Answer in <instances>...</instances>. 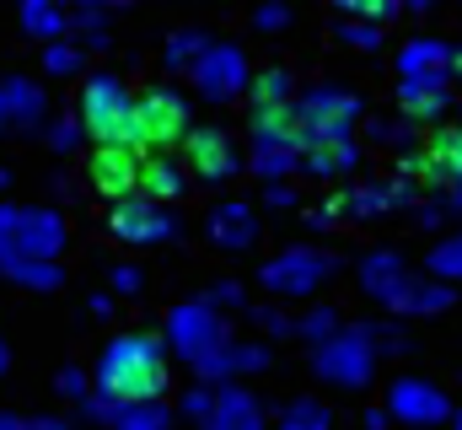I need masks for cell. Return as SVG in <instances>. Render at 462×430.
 Masks as SVG:
<instances>
[{
	"instance_id": "obj_54",
	"label": "cell",
	"mask_w": 462,
	"mask_h": 430,
	"mask_svg": "<svg viewBox=\"0 0 462 430\" xmlns=\"http://www.w3.org/2000/svg\"><path fill=\"white\" fill-rule=\"evenodd\" d=\"M5 366H11V350H5V339H0V377H5Z\"/></svg>"
},
{
	"instance_id": "obj_13",
	"label": "cell",
	"mask_w": 462,
	"mask_h": 430,
	"mask_svg": "<svg viewBox=\"0 0 462 430\" xmlns=\"http://www.w3.org/2000/svg\"><path fill=\"white\" fill-rule=\"evenodd\" d=\"M108 226H114L118 242H129V248H156V242H172V237L183 231L178 215H172V205H156V200H145V194L118 200L114 210H108Z\"/></svg>"
},
{
	"instance_id": "obj_28",
	"label": "cell",
	"mask_w": 462,
	"mask_h": 430,
	"mask_svg": "<svg viewBox=\"0 0 462 430\" xmlns=\"http://www.w3.org/2000/svg\"><path fill=\"white\" fill-rule=\"evenodd\" d=\"M269 430H334V409L323 398H291Z\"/></svg>"
},
{
	"instance_id": "obj_32",
	"label": "cell",
	"mask_w": 462,
	"mask_h": 430,
	"mask_svg": "<svg viewBox=\"0 0 462 430\" xmlns=\"http://www.w3.org/2000/svg\"><path fill=\"white\" fill-rule=\"evenodd\" d=\"M70 33L81 49H108V11L103 5H76L70 11Z\"/></svg>"
},
{
	"instance_id": "obj_7",
	"label": "cell",
	"mask_w": 462,
	"mask_h": 430,
	"mask_svg": "<svg viewBox=\"0 0 462 430\" xmlns=\"http://www.w3.org/2000/svg\"><path fill=\"white\" fill-rule=\"evenodd\" d=\"M296 118H301V135L307 145H339V140H355V124H360V98L355 92H339V87H312L296 98Z\"/></svg>"
},
{
	"instance_id": "obj_31",
	"label": "cell",
	"mask_w": 462,
	"mask_h": 430,
	"mask_svg": "<svg viewBox=\"0 0 462 430\" xmlns=\"http://www.w3.org/2000/svg\"><path fill=\"white\" fill-rule=\"evenodd\" d=\"M301 173V151H253V178H263V189L291 183Z\"/></svg>"
},
{
	"instance_id": "obj_23",
	"label": "cell",
	"mask_w": 462,
	"mask_h": 430,
	"mask_svg": "<svg viewBox=\"0 0 462 430\" xmlns=\"http://www.w3.org/2000/svg\"><path fill=\"white\" fill-rule=\"evenodd\" d=\"M0 103H5L11 129H27V135H38L43 118H49V98H43V87L27 81V76H5V81H0Z\"/></svg>"
},
{
	"instance_id": "obj_16",
	"label": "cell",
	"mask_w": 462,
	"mask_h": 430,
	"mask_svg": "<svg viewBox=\"0 0 462 430\" xmlns=\"http://www.w3.org/2000/svg\"><path fill=\"white\" fill-rule=\"evenodd\" d=\"M258 210L247 205V200H221V205H210L205 215V237H210V248L216 253H247L253 242H258Z\"/></svg>"
},
{
	"instance_id": "obj_17",
	"label": "cell",
	"mask_w": 462,
	"mask_h": 430,
	"mask_svg": "<svg viewBox=\"0 0 462 430\" xmlns=\"http://www.w3.org/2000/svg\"><path fill=\"white\" fill-rule=\"evenodd\" d=\"M409 285H414V269L403 264V253L376 248V253H365V258H360V291H365L371 302H382L387 313H393V302H398Z\"/></svg>"
},
{
	"instance_id": "obj_15",
	"label": "cell",
	"mask_w": 462,
	"mask_h": 430,
	"mask_svg": "<svg viewBox=\"0 0 462 430\" xmlns=\"http://www.w3.org/2000/svg\"><path fill=\"white\" fill-rule=\"evenodd\" d=\"M269 366H274V350H269L263 339H226L216 355H205V360L194 366V377H199L205 388H231L236 377L269 371Z\"/></svg>"
},
{
	"instance_id": "obj_55",
	"label": "cell",
	"mask_w": 462,
	"mask_h": 430,
	"mask_svg": "<svg viewBox=\"0 0 462 430\" xmlns=\"http://www.w3.org/2000/svg\"><path fill=\"white\" fill-rule=\"evenodd\" d=\"M452 76H457V81H462V49H457V60H452Z\"/></svg>"
},
{
	"instance_id": "obj_12",
	"label": "cell",
	"mask_w": 462,
	"mask_h": 430,
	"mask_svg": "<svg viewBox=\"0 0 462 430\" xmlns=\"http://www.w3.org/2000/svg\"><path fill=\"white\" fill-rule=\"evenodd\" d=\"M183 167H189V178H199V183H210V189L231 183V178L242 173V151H236L231 129H221V124L189 129V140H183Z\"/></svg>"
},
{
	"instance_id": "obj_38",
	"label": "cell",
	"mask_w": 462,
	"mask_h": 430,
	"mask_svg": "<svg viewBox=\"0 0 462 430\" xmlns=\"http://www.w3.org/2000/svg\"><path fill=\"white\" fill-rule=\"evenodd\" d=\"M81 54H87V49L70 43V38H65V43H49V49H43V70H49V76H81Z\"/></svg>"
},
{
	"instance_id": "obj_29",
	"label": "cell",
	"mask_w": 462,
	"mask_h": 430,
	"mask_svg": "<svg viewBox=\"0 0 462 430\" xmlns=\"http://www.w3.org/2000/svg\"><path fill=\"white\" fill-rule=\"evenodd\" d=\"M253 108H274V103H296V76L285 70V65H269V70H258L253 76Z\"/></svg>"
},
{
	"instance_id": "obj_5",
	"label": "cell",
	"mask_w": 462,
	"mask_h": 430,
	"mask_svg": "<svg viewBox=\"0 0 462 430\" xmlns=\"http://www.w3.org/2000/svg\"><path fill=\"white\" fill-rule=\"evenodd\" d=\"M398 173L414 189H425V194L462 189V124H436L425 135V145H414L409 156H398Z\"/></svg>"
},
{
	"instance_id": "obj_35",
	"label": "cell",
	"mask_w": 462,
	"mask_h": 430,
	"mask_svg": "<svg viewBox=\"0 0 462 430\" xmlns=\"http://www.w3.org/2000/svg\"><path fill=\"white\" fill-rule=\"evenodd\" d=\"M425 269H430V280H441V285H457V280H462V231L430 248Z\"/></svg>"
},
{
	"instance_id": "obj_43",
	"label": "cell",
	"mask_w": 462,
	"mask_h": 430,
	"mask_svg": "<svg viewBox=\"0 0 462 430\" xmlns=\"http://www.w3.org/2000/svg\"><path fill=\"white\" fill-rule=\"evenodd\" d=\"M210 404H216V388L194 382V388L183 393V409H178V415H183V420H194V425H205V420H210Z\"/></svg>"
},
{
	"instance_id": "obj_2",
	"label": "cell",
	"mask_w": 462,
	"mask_h": 430,
	"mask_svg": "<svg viewBox=\"0 0 462 430\" xmlns=\"http://www.w3.org/2000/svg\"><path fill=\"white\" fill-rule=\"evenodd\" d=\"M65 215L49 205H0V269L11 264H60Z\"/></svg>"
},
{
	"instance_id": "obj_3",
	"label": "cell",
	"mask_w": 462,
	"mask_h": 430,
	"mask_svg": "<svg viewBox=\"0 0 462 430\" xmlns=\"http://www.w3.org/2000/svg\"><path fill=\"white\" fill-rule=\"evenodd\" d=\"M134 98L124 87V76L114 70H97L81 81V129L97 140V145H129L140 151V124H134Z\"/></svg>"
},
{
	"instance_id": "obj_36",
	"label": "cell",
	"mask_w": 462,
	"mask_h": 430,
	"mask_svg": "<svg viewBox=\"0 0 462 430\" xmlns=\"http://www.w3.org/2000/svg\"><path fill=\"white\" fill-rule=\"evenodd\" d=\"M452 215H462V189L425 194V200L414 205V220H420V226H441V220H452Z\"/></svg>"
},
{
	"instance_id": "obj_48",
	"label": "cell",
	"mask_w": 462,
	"mask_h": 430,
	"mask_svg": "<svg viewBox=\"0 0 462 430\" xmlns=\"http://www.w3.org/2000/svg\"><path fill=\"white\" fill-rule=\"evenodd\" d=\"M108 280H114V291H124V296H134V291H140V269H129V264H118Z\"/></svg>"
},
{
	"instance_id": "obj_21",
	"label": "cell",
	"mask_w": 462,
	"mask_h": 430,
	"mask_svg": "<svg viewBox=\"0 0 462 430\" xmlns=\"http://www.w3.org/2000/svg\"><path fill=\"white\" fill-rule=\"evenodd\" d=\"M189 167H183V156L178 151H167V156H145L140 162V194L145 200H156V205H178L183 194H189Z\"/></svg>"
},
{
	"instance_id": "obj_18",
	"label": "cell",
	"mask_w": 462,
	"mask_h": 430,
	"mask_svg": "<svg viewBox=\"0 0 462 430\" xmlns=\"http://www.w3.org/2000/svg\"><path fill=\"white\" fill-rule=\"evenodd\" d=\"M247 129H253V151H307V135H301V118H296V103L253 108Z\"/></svg>"
},
{
	"instance_id": "obj_51",
	"label": "cell",
	"mask_w": 462,
	"mask_h": 430,
	"mask_svg": "<svg viewBox=\"0 0 462 430\" xmlns=\"http://www.w3.org/2000/svg\"><path fill=\"white\" fill-rule=\"evenodd\" d=\"M87 313H92V318H114V296H92Z\"/></svg>"
},
{
	"instance_id": "obj_40",
	"label": "cell",
	"mask_w": 462,
	"mask_h": 430,
	"mask_svg": "<svg viewBox=\"0 0 462 430\" xmlns=\"http://www.w3.org/2000/svg\"><path fill=\"white\" fill-rule=\"evenodd\" d=\"M339 16L371 22V27H387V22L398 16V5H393V0H345V5H339Z\"/></svg>"
},
{
	"instance_id": "obj_26",
	"label": "cell",
	"mask_w": 462,
	"mask_h": 430,
	"mask_svg": "<svg viewBox=\"0 0 462 430\" xmlns=\"http://www.w3.org/2000/svg\"><path fill=\"white\" fill-rule=\"evenodd\" d=\"M355 167H360V145H355V140H339V145H307V151H301V173H312V178H323V183L349 178Z\"/></svg>"
},
{
	"instance_id": "obj_9",
	"label": "cell",
	"mask_w": 462,
	"mask_h": 430,
	"mask_svg": "<svg viewBox=\"0 0 462 430\" xmlns=\"http://www.w3.org/2000/svg\"><path fill=\"white\" fill-rule=\"evenodd\" d=\"M134 124H140V151L145 156H167L189 140V103L172 87H151L134 98Z\"/></svg>"
},
{
	"instance_id": "obj_50",
	"label": "cell",
	"mask_w": 462,
	"mask_h": 430,
	"mask_svg": "<svg viewBox=\"0 0 462 430\" xmlns=\"http://www.w3.org/2000/svg\"><path fill=\"white\" fill-rule=\"evenodd\" d=\"M387 425H393V415H387L382 404H371V409H365V430H387Z\"/></svg>"
},
{
	"instance_id": "obj_19",
	"label": "cell",
	"mask_w": 462,
	"mask_h": 430,
	"mask_svg": "<svg viewBox=\"0 0 462 430\" xmlns=\"http://www.w3.org/2000/svg\"><path fill=\"white\" fill-rule=\"evenodd\" d=\"M199 430H269V415L258 404L253 388L231 382V388H216V404H210V420Z\"/></svg>"
},
{
	"instance_id": "obj_44",
	"label": "cell",
	"mask_w": 462,
	"mask_h": 430,
	"mask_svg": "<svg viewBox=\"0 0 462 430\" xmlns=\"http://www.w3.org/2000/svg\"><path fill=\"white\" fill-rule=\"evenodd\" d=\"M54 382H60V393H65L70 404H87V398H92V377H87L81 366H60Z\"/></svg>"
},
{
	"instance_id": "obj_49",
	"label": "cell",
	"mask_w": 462,
	"mask_h": 430,
	"mask_svg": "<svg viewBox=\"0 0 462 430\" xmlns=\"http://www.w3.org/2000/svg\"><path fill=\"white\" fill-rule=\"evenodd\" d=\"M263 205H296V189L291 183H274V189H263Z\"/></svg>"
},
{
	"instance_id": "obj_11",
	"label": "cell",
	"mask_w": 462,
	"mask_h": 430,
	"mask_svg": "<svg viewBox=\"0 0 462 430\" xmlns=\"http://www.w3.org/2000/svg\"><path fill=\"white\" fill-rule=\"evenodd\" d=\"M189 81L199 87L205 103L221 108V103H236V98L253 87V70H247V54H242L236 43H221V38H216V43L199 54V65L189 70Z\"/></svg>"
},
{
	"instance_id": "obj_6",
	"label": "cell",
	"mask_w": 462,
	"mask_h": 430,
	"mask_svg": "<svg viewBox=\"0 0 462 430\" xmlns=\"http://www.w3.org/2000/svg\"><path fill=\"white\" fill-rule=\"evenodd\" d=\"M312 371H318L328 388H339V393L365 388L371 371H376V350H371L365 322H345L328 344H318V350H312Z\"/></svg>"
},
{
	"instance_id": "obj_30",
	"label": "cell",
	"mask_w": 462,
	"mask_h": 430,
	"mask_svg": "<svg viewBox=\"0 0 462 430\" xmlns=\"http://www.w3.org/2000/svg\"><path fill=\"white\" fill-rule=\"evenodd\" d=\"M108 430H172V409L167 404H129L108 415Z\"/></svg>"
},
{
	"instance_id": "obj_57",
	"label": "cell",
	"mask_w": 462,
	"mask_h": 430,
	"mask_svg": "<svg viewBox=\"0 0 462 430\" xmlns=\"http://www.w3.org/2000/svg\"><path fill=\"white\" fill-rule=\"evenodd\" d=\"M452 430H462V409H452Z\"/></svg>"
},
{
	"instance_id": "obj_24",
	"label": "cell",
	"mask_w": 462,
	"mask_h": 430,
	"mask_svg": "<svg viewBox=\"0 0 462 430\" xmlns=\"http://www.w3.org/2000/svg\"><path fill=\"white\" fill-rule=\"evenodd\" d=\"M16 22H22V33H27V38H38L43 49L70 38V11H65V5H54V0H22V16H16Z\"/></svg>"
},
{
	"instance_id": "obj_20",
	"label": "cell",
	"mask_w": 462,
	"mask_h": 430,
	"mask_svg": "<svg viewBox=\"0 0 462 430\" xmlns=\"http://www.w3.org/2000/svg\"><path fill=\"white\" fill-rule=\"evenodd\" d=\"M452 60H457V49H452L447 38H430V33H420V38H409V43L398 49V81H430V76H452Z\"/></svg>"
},
{
	"instance_id": "obj_41",
	"label": "cell",
	"mask_w": 462,
	"mask_h": 430,
	"mask_svg": "<svg viewBox=\"0 0 462 430\" xmlns=\"http://www.w3.org/2000/svg\"><path fill=\"white\" fill-rule=\"evenodd\" d=\"M339 38H345L349 49H360V54L382 49V27H371V22H355V16H339Z\"/></svg>"
},
{
	"instance_id": "obj_58",
	"label": "cell",
	"mask_w": 462,
	"mask_h": 430,
	"mask_svg": "<svg viewBox=\"0 0 462 430\" xmlns=\"http://www.w3.org/2000/svg\"><path fill=\"white\" fill-rule=\"evenodd\" d=\"M5 183H11V173H5V167H0V189H5Z\"/></svg>"
},
{
	"instance_id": "obj_34",
	"label": "cell",
	"mask_w": 462,
	"mask_h": 430,
	"mask_svg": "<svg viewBox=\"0 0 462 430\" xmlns=\"http://www.w3.org/2000/svg\"><path fill=\"white\" fill-rule=\"evenodd\" d=\"M339 328H345V322H339V313H334V307H323V302H318V307H307V313H301V318H296V339H307V344H312V350H318V344H328V339H334V333H339Z\"/></svg>"
},
{
	"instance_id": "obj_37",
	"label": "cell",
	"mask_w": 462,
	"mask_h": 430,
	"mask_svg": "<svg viewBox=\"0 0 462 430\" xmlns=\"http://www.w3.org/2000/svg\"><path fill=\"white\" fill-rule=\"evenodd\" d=\"M371 140L409 156V151H414V124H409V118H371Z\"/></svg>"
},
{
	"instance_id": "obj_52",
	"label": "cell",
	"mask_w": 462,
	"mask_h": 430,
	"mask_svg": "<svg viewBox=\"0 0 462 430\" xmlns=\"http://www.w3.org/2000/svg\"><path fill=\"white\" fill-rule=\"evenodd\" d=\"M0 430H32V420H22V415H0Z\"/></svg>"
},
{
	"instance_id": "obj_47",
	"label": "cell",
	"mask_w": 462,
	"mask_h": 430,
	"mask_svg": "<svg viewBox=\"0 0 462 430\" xmlns=\"http://www.w3.org/2000/svg\"><path fill=\"white\" fill-rule=\"evenodd\" d=\"M285 22H291V5H258V11H253V27H258V33H280Z\"/></svg>"
},
{
	"instance_id": "obj_33",
	"label": "cell",
	"mask_w": 462,
	"mask_h": 430,
	"mask_svg": "<svg viewBox=\"0 0 462 430\" xmlns=\"http://www.w3.org/2000/svg\"><path fill=\"white\" fill-rule=\"evenodd\" d=\"M0 275L11 285H22V291H60L65 285V264H11Z\"/></svg>"
},
{
	"instance_id": "obj_14",
	"label": "cell",
	"mask_w": 462,
	"mask_h": 430,
	"mask_svg": "<svg viewBox=\"0 0 462 430\" xmlns=\"http://www.w3.org/2000/svg\"><path fill=\"white\" fill-rule=\"evenodd\" d=\"M140 162H145V151H129V145H92V156H87V183L103 194V200H129V194H140Z\"/></svg>"
},
{
	"instance_id": "obj_53",
	"label": "cell",
	"mask_w": 462,
	"mask_h": 430,
	"mask_svg": "<svg viewBox=\"0 0 462 430\" xmlns=\"http://www.w3.org/2000/svg\"><path fill=\"white\" fill-rule=\"evenodd\" d=\"M32 430H81V425H70V420H32Z\"/></svg>"
},
{
	"instance_id": "obj_45",
	"label": "cell",
	"mask_w": 462,
	"mask_h": 430,
	"mask_svg": "<svg viewBox=\"0 0 462 430\" xmlns=\"http://www.w3.org/2000/svg\"><path fill=\"white\" fill-rule=\"evenodd\" d=\"M253 322H258L263 333H274V339H280V333H296V318L280 313V307H253Z\"/></svg>"
},
{
	"instance_id": "obj_25",
	"label": "cell",
	"mask_w": 462,
	"mask_h": 430,
	"mask_svg": "<svg viewBox=\"0 0 462 430\" xmlns=\"http://www.w3.org/2000/svg\"><path fill=\"white\" fill-rule=\"evenodd\" d=\"M452 302H457L452 285H441V280H430V275H414V285L393 302V313H398V318H436V313H447Z\"/></svg>"
},
{
	"instance_id": "obj_22",
	"label": "cell",
	"mask_w": 462,
	"mask_h": 430,
	"mask_svg": "<svg viewBox=\"0 0 462 430\" xmlns=\"http://www.w3.org/2000/svg\"><path fill=\"white\" fill-rule=\"evenodd\" d=\"M398 108L409 124H436L452 108V76H430V81H398Z\"/></svg>"
},
{
	"instance_id": "obj_27",
	"label": "cell",
	"mask_w": 462,
	"mask_h": 430,
	"mask_svg": "<svg viewBox=\"0 0 462 430\" xmlns=\"http://www.w3.org/2000/svg\"><path fill=\"white\" fill-rule=\"evenodd\" d=\"M210 43H216L210 33H199V27H178V33H172V38L162 43V60H167V70H183V76H189V70L199 65V54H205Z\"/></svg>"
},
{
	"instance_id": "obj_46",
	"label": "cell",
	"mask_w": 462,
	"mask_h": 430,
	"mask_svg": "<svg viewBox=\"0 0 462 430\" xmlns=\"http://www.w3.org/2000/svg\"><path fill=\"white\" fill-rule=\"evenodd\" d=\"M242 296H247V291H242L236 280H216V285L205 291V302H210L216 313H221V307H242Z\"/></svg>"
},
{
	"instance_id": "obj_4",
	"label": "cell",
	"mask_w": 462,
	"mask_h": 430,
	"mask_svg": "<svg viewBox=\"0 0 462 430\" xmlns=\"http://www.w3.org/2000/svg\"><path fill=\"white\" fill-rule=\"evenodd\" d=\"M334 275H339V258H334L328 248L296 242V248L274 253V258L258 269V285H263L274 302H307V296H318Z\"/></svg>"
},
{
	"instance_id": "obj_39",
	"label": "cell",
	"mask_w": 462,
	"mask_h": 430,
	"mask_svg": "<svg viewBox=\"0 0 462 430\" xmlns=\"http://www.w3.org/2000/svg\"><path fill=\"white\" fill-rule=\"evenodd\" d=\"M365 333H371L376 360H382V355H409V350H414V344H409V333H403L398 322H365Z\"/></svg>"
},
{
	"instance_id": "obj_56",
	"label": "cell",
	"mask_w": 462,
	"mask_h": 430,
	"mask_svg": "<svg viewBox=\"0 0 462 430\" xmlns=\"http://www.w3.org/2000/svg\"><path fill=\"white\" fill-rule=\"evenodd\" d=\"M5 129H11V118H5V103H0V135H5Z\"/></svg>"
},
{
	"instance_id": "obj_8",
	"label": "cell",
	"mask_w": 462,
	"mask_h": 430,
	"mask_svg": "<svg viewBox=\"0 0 462 430\" xmlns=\"http://www.w3.org/2000/svg\"><path fill=\"white\" fill-rule=\"evenodd\" d=\"M226 339H231L226 322H221V313H216L205 296H194V302H178V307L167 313V333H162V344H167L178 360H189V366H199L205 355H216Z\"/></svg>"
},
{
	"instance_id": "obj_10",
	"label": "cell",
	"mask_w": 462,
	"mask_h": 430,
	"mask_svg": "<svg viewBox=\"0 0 462 430\" xmlns=\"http://www.w3.org/2000/svg\"><path fill=\"white\" fill-rule=\"evenodd\" d=\"M382 409H387L403 430H436V425L452 420V398H447V388H436L430 377H393Z\"/></svg>"
},
{
	"instance_id": "obj_42",
	"label": "cell",
	"mask_w": 462,
	"mask_h": 430,
	"mask_svg": "<svg viewBox=\"0 0 462 430\" xmlns=\"http://www.w3.org/2000/svg\"><path fill=\"white\" fill-rule=\"evenodd\" d=\"M81 135H87V129H81V113H65V118L49 124V145H54V151H76Z\"/></svg>"
},
{
	"instance_id": "obj_1",
	"label": "cell",
	"mask_w": 462,
	"mask_h": 430,
	"mask_svg": "<svg viewBox=\"0 0 462 430\" xmlns=\"http://www.w3.org/2000/svg\"><path fill=\"white\" fill-rule=\"evenodd\" d=\"M167 344L162 333H114L97 355L92 371V393L108 409H129V404H162L167 393Z\"/></svg>"
}]
</instances>
